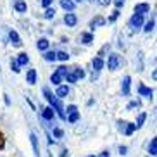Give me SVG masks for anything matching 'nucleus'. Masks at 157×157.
I'll list each match as a JSON object with an SVG mask.
<instances>
[{"label":"nucleus","instance_id":"obj_1","mask_svg":"<svg viewBox=\"0 0 157 157\" xmlns=\"http://www.w3.org/2000/svg\"><path fill=\"white\" fill-rule=\"evenodd\" d=\"M43 93H45L47 100L50 102L52 109H56V111H57V114H59V117H60V119H66L64 107H62V104H60V100H59V98H56V97H54V95L50 93V90H48V88H43Z\"/></svg>","mask_w":157,"mask_h":157},{"label":"nucleus","instance_id":"obj_2","mask_svg":"<svg viewBox=\"0 0 157 157\" xmlns=\"http://www.w3.org/2000/svg\"><path fill=\"white\" fill-rule=\"evenodd\" d=\"M85 76V71L83 69H79V67H74L73 71H67V74H66L64 78L69 81V83H74L76 79H79V78H83Z\"/></svg>","mask_w":157,"mask_h":157},{"label":"nucleus","instance_id":"obj_3","mask_svg":"<svg viewBox=\"0 0 157 157\" xmlns=\"http://www.w3.org/2000/svg\"><path fill=\"white\" fill-rule=\"evenodd\" d=\"M66 74H67V67H64V66H60V67H57V71L54 74H52V78L50 81L54 85H59L60 81H62V78H64Z\"/></svg>","mask_w":157,"mask_h":157},{"label":"nucleus","instance_id":"obj_4","mask_svg":"<svg viewBox=\"0 0 157 157\" xmlns=\"http://www.w3.org/2000/svg\"><path fill=\"white\" fill-rule=\"evenodd\" d=\"M121 64H123V60H121V57L117 56V54H111L109 59H107V67H109L111 71H116Z\"/></svg>","mask_w":157,"mask_h":157},{"label":"nucleus","instance_id":"obj_5","mask_svg":"<svg viewBox=\"0 0 157 157\" xmlns=\"http://www.w3.org/2000/svg\"><path fill=\"white\" fill-rule=\"evenodd\" d=\"M104 67V60H102V57H95L93 59V79L98 76V71Z\"/></svg>","mask_w":157,"mask_h":157},{"label":"nucleus","instance_id":"obj_6","mask_svg":"<svg viewBox=\"0 0 157 157\" xmlns=\"http://www.w3.org/2000/svg\"><path fill=\"white\" fill-rule=\"evenodd\" d=\"M9 38H10V43H12L14 47H21V45H23V42H21V38H19V35H17L16 29H10V31H9Z\"/></svg>","mask_w":157,"mask_h":157},{"label":"nucleus","instance_id":"obj_7","mask_svg":"<svg viewBox=\"0 0 157 157\" xmlns=\"http://www.w3.org/2000/svg\"><path fill=\"white\" fill-rule=\"evenodd\" d=\"M148 10H150V5L148 4H136L135 5V14H147Z\"/></svg>","mask_w":157,"mask_h":157},{"label":"nucleus","instance_id":"obj_8","mask_svg":"<svg viewBox=\"0 0 157 157\" xmlns=\"http://www.w3.org/2000/svg\"><path fill=\"white\" fill-rule=\"evenodd\" d=\"M67 93H69V88L67 86H57V92H56V97L57 98H64V97H67Z\"/></svg>","mask_w":157,"mask_h":157},{"label":"nucleus","instance_id":"obj_9","mask_svg":"<svg viewBox=\"0 0 157 157\" xmlns=\"http://www.w3.org/2000/svg\"><path fill=\"white\" fill-rule=\"evenodd\" d=\"M102 24H105V19L102 17V16H97L95 19H92V23H90V28L95 29V28H98V26H102Z\"/></svg>","mask_w":157,"mask_h":157},{"label":"nucleus","instance_id":"obj_10","mask_svg":"<svg viewBox=\"0 0 157 157\" xmlns=\"http://www.w3.org/2000/svg\"><path fill=\"white\" fill-rule=\"evenodd\" d=\"M143 24V16L142 14H135L133 17H131V26H135V28H140Z\"/></svg>","mask_w":157,"mask_h":157},{"label":"nucleus","instance_id":"obj_11","mask_svg":"<svg viewBox=\"0 0 157 157\" xmlns=\"http://www.w3.org/2000/svg\"><path fill=\"white\" fill-rule=\"evenodd\" d=\"M42 117L47 119V121L54 119V109H52V107H45V109L42 111Z\"/></svg>","mask_w":157,"mask_h":157},{"label":"nucleus","instance_id":"obj_12","mask_svg":"<svg viewBox=\"0 0 157 157\" xmlns=\"http://www.w3.org/2000/svg\"><path fill=\"white\" fill-rule=\"evenodd\" d=\"M14 9L17 10V12H26V9H28V5H26V2H23V0H16Z\"/></svg>","mask_w":157,"mask_h":157},{"label":"nucleus","instance_id":"obj_13","mask_svg":"<svg viewBox=\"0 0 157 157\" xmlns=\"http://www.w3.org/2000/svg\"><path fill=\"white\" fill-rule=\"evenodd\" d=\"M26 79H28L29 85H35V83H36V71H35V69H29L28 74H26Z\"/></svg>","mask_w":157,"mask_h":157},{"label":"nucleus","instance_id":"obj_14","mask_svg":"<svg viewBox=\"0 0 157 157\" xmlns=\"http://www.w3.org/2000/svg\"><path fill=\"white\" fill-rule=\"evenodd\" d=\"M138 92H140V95H143V97H152V90L150 88H147L145 85H140L138 86Z\"/></svg>","mask_w":157,"mask_h":157},{"label":"nucleus","instance_id":"obj_15","mask_svg":"<svg viewBox=\"0 0 157 157\" xmlns=\"http://www.w3.org/2000/svg\"><path fill=\"white\" fill-rule=\"evenodd\" d=\"M64 23L67 24V26H74V24L78 23V19H76V16H74V14H66Z\"/></svg>","mask_w":157,"mask_h":157},{"label":"nucleus","instance_id":"obj_16","mask_svg":"<svg viewBox=\"0 0 157 157\" xmlns=\"http://www.w3.org/2000/svg\"><path fill=\"white\" fill-rule=\"evenodd\" d=\"M60 5H62V9H66V10H74V2L73 0H60Z\"/></svg>","mask_w":157,"mask_h":157},{"label":"nucleus","instance_id":"obj_17","mask_svg":"<svg viewBox=\"0 0 157 157\" xmlns=\"http://www.w3.org/2000/svg\"><path fill=\"white\" fill-rule=\"evenodd\" d=\"M129 83H131V78L126 76V78L123 79V93H124V95H129Z\"/></svg>","mask_w":157,"mask_h":157},{"label":"nucleus","instance_id":"obj_18","mask_svg":"<svg viewBox=\"0 0 157 157\" xmlns=\"http://www.w3.org/2000/svg\"><path fill=\"white\" fill-rule=\"evenodd\" d=\"M16 62H17V66H26L29 62V57L26 56V54H19V57H17Z\"/></svg>","mask_w":157,"mask_h":157},{"label":"nucleus","instance_id":"obj_19","mask_svg":"<svg viewBox=\"0 0 157 157\" xmlns=\"http://www.w3.org/2000/svg\"><path fill=\"white\" fill-rule=\"evenodd\" d=\"M92 42H93L92 33H83V35H81V43H85V45H90Z\"/></svg>","mask_w":157,"mask_h":157},{"label":"nucleus","instance_id":"obj_20","mask_svg":"<svg viewBox=\"0 0 157 157\" xmlns=\"http://www.w3.org/2000/svg\"><path fill=\"white\" fill-rule=\"evenodd\" d=\"M36 47L40 48V50H47V48H48V40H47V38H40L38 43H36Z\"/></svg>","mask_w":157,"mask_h":157},{"label":"nucleus","instance_id":"obj_21","mask_svg":"<svg viewBox=\"0 0 157 157\" xmlns=\"http://www.w3.org/2000/svg\"><path fill=\"white\" fill-rule=\"evenodd\" d=\"M148 152H150V155H155V154H157V140L155 138H152V142H150Z\"/></svg>","mask_w":157,"mask_h":157},{"label":"nucleus","instance_id":"obj_22","mask_svg":"<svg viewBox=\"0 0 157 157\" xmlns=\"http://www.w3.org/2000/svg\"><path fill=\"white\" fill-rule=\"evenodd\" d=\"M56 59H59V60H62V62H66V60L69 59V54H67V52H57V54H56Z\"/></svg>","mask_w":157,"mask_h":157},{"label":"nucleus","instance_id":"obj_23","mask_svg":"<svg viewBox=\"0 0 157 157\" xmlns=\"http://www.w3.org/2000/svg\"><path fill=\"white\" fill-rule=\"evenodd\" d=\"M78 119H79V112H78V111L69 112V117H67V121H69V123H76Z\"/></svg>","mask_w":157,"mask_h":157},{"label":"nucleus","instance_id":"obj_24","mask_svg":"<svg viewBox=\"0 0 157 157\" xmlns=\"http://www.w3.org/2000/svg\"><path fill=\"white\" fill-rule=\"evenodd\" d=\"M147 119V114L145 112H142V114L138 116V121H136V124H135V128H142V124H143V121Z\"/></svg>","mask_w":157,"mask_h":157},{"label":"nucleus","instance_id":"obj_25","mask_svg":"<svg viewBox=\"0 0 157 157\" xmlns=\"http://www.w3.org/2000/svg\"><path fill=\"white\" fill-rule=\"evenodd\" d=\"M135 129H136V128H135V124H131V123H126V124H124V133L126 135H131Z\"/></svg>","mask_w":157,"mask_h":157},{"label":"nucleus","instance_id":"obj_26","mask_svg":"<svg viewBox=\"0 0 157 157\" xmlns=\"http://www.w3.org/2000/svg\"><path fill=\"white\" fill-rule=\"evenodd\" d=\"M154 26H155V21H148L147 24H145V28H143V31L145 33H150L154 29Z\"/></svg>","mask_w":157,"mask_h":157},{"label":"nucleus","instance_id":"obj_27","mask_svg":"<svg viewBox=\"0 0 157 157\" xmlns=\"http://www.w3.org/2000/svg\"><path fill=\"white\" fill-rule=\"evenodd\" d=\"M43 16H45V19H52L54 16H56V9H47Z\"/></svg>","mask_w":157,"mask_h":157},{"label":"nucleus","instance_id":"obj_28","mask_svg":"<svg viewBox=\"0 0 157 157\" xmlns=\"http://www.w3.org/2000/svg\"><path fill=\"white\" fill-rule=\"evenodd\" d=\"M43 59L45 60H56V52H45Z\"/></svg>","mask_w":157,"mask_h":157},{"label":"nucleus","instance_id":"obj_29","mask_svg":"<svg viewBox=\"0 0 157 157\" xmlns=\"http://www.w3.org/2000/svg\"><path fill=\"white\" fill-rule=\"evenodd\" d=\"M29 138H31V143H33V148H35V152L38 154V142H36V136H35V135H29Z\"/></svg>","mask_w":157,"mask_h":157},{"label":"nucleus","instance_id":"obj_30","mask_svg":"<svg viewBox=\"0 0 157 157\" xmlns=\"http://www.w3.org/2000/svg\"><path fill=\"white\" fill-rule=\"evenodd\" d=\"M117 17H119V10L116 9L114 12H112V16H111V17H109V23H114V21H116V19H117Z\"/></svg>","mask_w":157,"mask_h":157},{"label":"nucleus","instance_id":"obj_31","mask_svg":"<svg viewBox=\"0 0 157 157\" xmlns=\"http://www.w3.org/2000/svg\"><path fill=\"white\" fill-rule=\"evenodd\" d=\"M10 67H12V71H14V73H19V66H17V62H16V60H12V62H10Z\"/></svg>","mask_w":157,"mask_h":157},{"label":"nucleus","instance_id":"obj_32","mask_svg":"<svg viewBox=\"0 0 157 157\" xmlns=\"http://www.w3.org/2000/svg\"><path fill=\"white\" fill-rule=\"evenodd\" d=\"M4 147H5V138H4V133L0 131V150H2Z\"/></svg>","mask_w":157,"mask_h":157},{"label":"nucleus","instance_id":"obj_33","mask_svg":"<svg viewBox=\"0 0 157 157\" xmlns=\"http://www.w3.org/2000/svg\"><path fill=\"white\" fill-rule=\"evenodd\" d=\"M54 135H56L57 138H60L64 133H62V129H60V128H56V129H54Z\"/></svg>","mask_w":157,"mask_h":157},{"label":"nucleus","instance_id":"obj_34","mask_svg":"<svg viewBox=\"0 0 157 157\" xmlns=\"http://www.w3.org/2000/svg\"><path fill=\"white\" fill-rule=\"evenodd\" d=\"M114 5L119 9V7H123V5H124V0H114Z\"/></svg>","mask_w":157,"mask_h":157},{"label":"nucleus","instance_id":"obj_35","mask_svg":"<svg viewBox=\"0 0 157 157\" xmlns=\"http://www.w3.org/2000/svg\"><path fill=\"white\" fill-rule=\"evenodd\" d=\"M50 4H52V0H42V5H43V7H48Z\"/></svg>","mask_w":157,"mask_h":157},{"label":"nucleus","instance_id":"obj_36","mask_svg":"<svg viewBox=\"0 0 157 157\" xmlns=\"http://www.w3.org/2000/svg\"><path fill=\"white\" fill-rule=\"evenodd\" d=\"M98 4L100 5H109L111 4V0H98Z\"/></svg>","mask_w":157,"mask_h":157},{"label":"nucleus","instance_id":"obj_37","mask_svg":"<svg viewBox=\"0 0 157 157\" xmlns=\"http://www.w3.org/2000/svg\"><path fill=\"white\" fill-rule=\"evenodd\" d=\"M126 150H128L126 147H119V154H121V155H124V154H126Z\"/></svg>","mask_w":157,"mask_h":157},{"label":"nucleus","instance_id":"obj_38","mask_svg":"<svg viewBox=\"0 0 157 157\" xmlns=\"http://www.w3.org/2000/svg\"><path fill=\"white\" fill-rule=\"evenodd\" d=\"M74 111H76V105H69V107H67V112H74Z\"/></svg>","mask_w":157,"mask_h":157},{"label":"nucleus","instance_id":"obj_39","mask_svg":"<svg viewBox=\"0 0 157 157\" xmlns=\"http://www.w3.org/2000/svg\"><path fill=\"white\" fill-rule=\"evenodd\" d=\"M98 157H111V155H109V152H102Z\"/></svg>","mask_w":157,"mask_h":157},{"label":"nucleus","instance_id":"obj_40","mask_svg":"<svg viewBox=\"0 0 157 157\" xmlns=\"http://www.w3.org/2000/svg\"><path fill=\"white\" fill-rule=\"evenodd\" d=\"M78 2H81V0H78Z\"/></svg>","mask_w":157,"mask_h":157},{"label":"nucleus","instance_id":"obj_41","mask_svg":"<svg viewBox=\"0 0 157 157\" xmlns=\"http://www.w3.org/2000/svg\"><path fill=\"white\" fill-rule=\"evenodd\" d=\"M90 157H93V155H90Z\"/></svg>","mask_w":157,"mask_h":157}]
</instances>
